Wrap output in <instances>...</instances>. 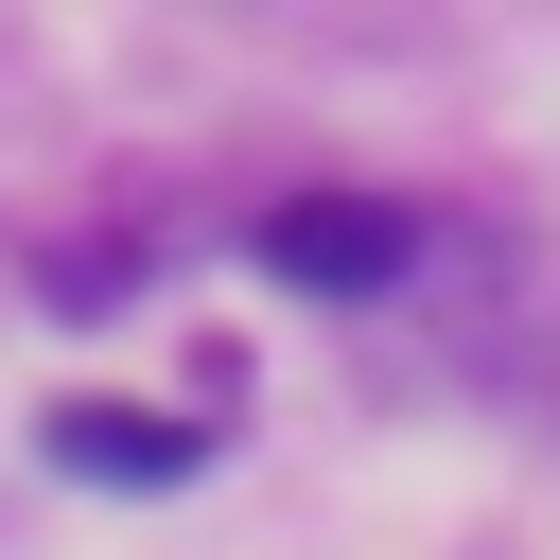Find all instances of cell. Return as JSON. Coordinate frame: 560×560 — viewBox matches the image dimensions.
I'll list each match as a JSON object with an SVG mask.
<instances>
[{
	"label": "cell",
	"instance_id": "1",
	"mask_svg": "<svg viewBox=\"0 0 560 560\" xmlns=\"http://www.w3.org/2000/svg\"><path fill=\"white\" fill-rule=\"evenodd\" d=\"M402 245H420V228H402L385 192H280V210H262V262H280L298 298H385Z\"/></svg>",
	"mask_w": 560,
	"mask_h": 560
},
{
	"label": "cell",
	"instance_id": "2",
	"mask_svg": "<svg viewBox=\"0 0 560 560\" xmlns=\"http://www.w3.org/2000/svg\"><path fill=\"white\" fill-rule=\"evenodd\" d=\"M52 455H70V472H105V490H175L210 438H192V420H158V402H70V420H52Z\"/></svg>",
	"mask_w": 560,
	"mask_h": 560
}]
</instances>
